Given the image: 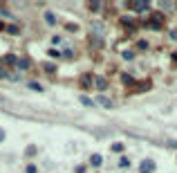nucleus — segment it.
Returning a JSON list of instances; mask_svg holds the SVG:
<instances>
[{"label":"nucleus","instance_id":"1","mask_svg":"<svg viewBox=\"0 0 177 173\" xmlns=\"http://www.w3.org/2000/svg\"><path fill=\"white\" fill-rule=\"evenodd\" d=\"M162 23H164V14L155 11V14L150 16V27H153V30H162Z\"/></svg>","mask_w":177,"mask_h":173},{"label":"nucleus","instance_id":"2","mask_svg":"<svg viewBox=\"0 0 177 173\" xmlns=\"http://www.w3.org/2000/svg\"><path fill=\"white\" fill-rule=\"evenodd\" d=\"M128 7L132 9V11H146L148 2H146V0H135V2H128Z\"/></svg>","mask_w":177,"mask_h":173},{"label":"nucleus","instance_id":"3","mask_svg":"<svg viewBox=\"0 0 177 173\" xmlns=\"http://www.w3.org/2000/svg\"><path fill=\"white\" fill-rule=\"evenodd\" d=\"M139 171H141V173H150V171H155V162H153V160H144L141 166H139Z\"/></svg>","mask_w":177,"mask_h":173},{"label":"nucleus","instance_id":"4","mask_svg":"<svg viewBox=\"0 0 177 173\" xmlns=\"http://www.w3.org/2000/svg\"><path fill=\"white\" fill-rule=\"evenodd\" d=\"M92 32H94V34H99V36H103V23H92Z\"/></svg>","mask_w":177,"mask_h":173},{"label":"nucleus","instance_id":"5","mask_svg":"<svg viewBox=\"0 0 177 173\" xmlns=\"http://www.w3.org/2000/svg\"><path fill=\"white\" fill-rule=\"evenodd\" d=\"M94 85H97L99 90H106V88H108V81L103 79V76H97V81H94Z\"/></svg>","mask_w":177,"mask_h":173},{"label":"nucleus","instance_id":"6","mask_svg":"<svg viewBox=\"0 0 177 173\" xmlns=\"http://www.w3.org/2000/svg\"><path fill=\"white\" fill-rule=\"evenodd\" d=\"M99 103L103 106V108H112V101H110L108 97H103V94H101V97H99Z\"/></svg>","mask_w":177,"mask_h":173},{"label":"nucleus","instance_id":"7","mask_svg":"<svg viewBox=\"0 0 177 173\" xmlns=\"http://www.w3.org/2000/svg\"><path fill=\"white\" fill-rule=\"evenodd\" d=\"M0 61H2V63H7V65H14V63H16L18 59H16V56H14V54H7V56H5V59H0Z\"/></svg>","mask_w":177,"mask_h":173},{"label":"nucleus","instance_id":"8","mask_svg":"<svg viewBox=\"0 0 177 173\" xmlns=\"http://www.w3.org/2000/svg\"><path fill=\"white\" fill-rule=\"evenodd\" d=\"M5 30H7L9 34H14V36H16V34H20V27H18V25H7Z\"/></svg>","mask_w":177,"mask_h":173},{"label":"nucleus","instance_id":"9","mask_svg":"<svg viewBox=\"0 0 177 173\" xmlns=\"http://www.w3.org/2000/svg\"><path fill=\"white\" fill-rule=\"evenodd\" d=\"M90 162H92V166H101L103 157H101V155H92V157H90Z\"/></svg>","mask_w":177,"mask_h":173},{"label":"nucleus","instance_id":"10","mask_svg":"<svg viewBox=\"0 0 177 173\" xmlns=\"http://www.w3.org/2000/svg\"><path fill=\"white\" fill-rule=\"evenodd\" d=\"M45 20H47L50 25H56V16H54L52 11H47V14H45Z\"/></svg>","mask_w":177,"mask_h":173},{"label":"nucleus","instance_id":"11","mask_svg":"<svg viewBox=\"0 0 177 173\" xmlns=\"http://www.w3.org/2000/svg\"><path fill=\"white\" fill-rule=\"evenodd\" d=\"M16 65H18L20 70H27V68H29V63H27V59H18V61H16Z\"/></svg>","mask_w":177,"mask_h":173},{"label":"nucleus","instance_id":"12","mask_svg":"<svg viewBox=\"0 0 177 173\" xmlns=\"http://www.w3.org/2000/svg\"><path fill=\"white\" fill-rule=\"evenodd\" d=\"M121 23H123L126 27H132L135 23H132V18H128V16H123V18H121Z\"/></svg>","mask_w":177,"mask_h":173},{"label":"nucleus","instance_id":"13","mask_svg":"<svg viewBox=\"0 0 177 173\" xmlns=\"http://www.w3.org/2000/svg\"><path fill=\"white\" fill-rule=\"evenodd\" d=\"M121 79H123V83H126V85H132V83H135V79H132V76H128V74H123Z\"/></svg>","mask_w":177,"mask_h":173},{"label":"nucleus","instance_id":"14","mask_svg":"<svg viewBox=\"0 0 177 173\" xmlns=\"http://www.w3.org/2000/svg\"><path fill=\"white\" fill-rule=\"evenodd\" d=\"M90 9H92V11H99V9H101V2H99V0H94V2H90Z\"/></svg>","mask_w":177,"mask_h":173},{"label":"nucleus","instance_id":"15","mask_svg":"<svg viewBox=\"0 0 177 173\" xmlns=\"http://www.w3.org/2000/svg\"><path fill=\"white\" fill-rule=\"evenodd\" d=\"M81 83H83V85H85V88H88V85L92 83V76H90V74H85V76H83V81H81Z\"/></svg>","mask_w":177,"mask_h":173},{"label":"nucleus","instance_id":"16","mask_svg":"<svg viewBox=\"0 0 177 173\" xmlns=\"http://www.w3.org/2000/svg\"><path fill=\"white\" fill-rule=\"evenodd\" d=\"M112 151H114V153H121V151H123V144H119V142L112 144Z\"/></svg>","mask_w":177,"mask_h":173},{"label":"nucleus","instance_id":"17","mask_svg":"<svg viewBox=\"0 0 177 173\" xmlns=\"http://www.w3.org/2000/svg\"><path fill=\"white\" fill-rule=\"evenodd\" d=\"M81 103H83V106H92V99H90V97H81Z\"/></svg>","mask_w":177,"mask_h":173},{"label":"nucleus","instance_id":"18","mask_svg":"<svg viewBox=\"0 0 177 173\" xmlns=\"http://www.w3.org/2000/svg\"><path fill=\"white\" fill-rule=\"evenodd\" d=\"M43 68H45V72H54V70H56V68H54V65H52V63H45V65H43Z\"/></svg>","mask_w":177,"mask_h":173},{"label":"nucleus","instance_id":"19","mask_svg":"<svg viewBox=\"0 0 177 173\" xmlns=\"http://www.w3.org/2000/svg\"><path fill=\"white\" fill-rule=\"evenodd\" d=\"M29 88H32V90H38V92H43V85H38V83H29Z\"/></svg>","mask_w":177,"mask_h":173},{"label":"nucleus","instance_id":"20","mask_svg":"<svg viewBox=\"0 0 177 173\" xmlns=\"http://www.w3.org/2000/svg\"><path fill=\"white\" fill-rule=\"evenodd\" d=\"M27 173H38V166H34V164H29V166H27Z\"/></svg>","mask_w":177,"mask_h":173},{"label":"nucleus","instance_id":"21","mask_svg":"<svg viewBox=\"0 0 177 173\" xmlns=\"http://www.w3.org/2000/svg\"><path fill=\"white\" fill-rule=\"evenodd\" d=\"M27 155H36V146H29V148H27Z\"/></svg>","mask_w":177,"mask_h":173},{"label":"nucleus","instance_id":"22","mask_svg":"<svg viewBox=\"0 0 177 173\" xmlns=\"http://www.w3.org/2000/svg\"><path fill=\"white\" fill-rule=\"evenodd\" d=\"M5 139V130H0V142H2Z\"/></svg>","mask_w":177,"mask_h":173},{"label":"nucleus","instance_id":"23","mask_svg":"<svg viewBox=\"0 0 177 173\" xmlns=\"http://www.w3.org/2000/svg\"><path fill=\"white\" fill-rule=\"evenodd\" d=\"M5 27H7V25H5V23H2V20H0V30H5Z\"/></svg>","mask_w":177,"mask_h":173},{"label":"nucleus","instance_id":"24","mask_svg":"<svg viewBox=\"0 0 177 173\" xmlns=\"http://www.w3.org/2000/svg\"><path fill=\"white\" fill-rule=\"evenodd\" d=\"M173 59H175V61H177V54H173Z\"/></svg>","mask_w":177,"mask_h":173}]
</instances>
